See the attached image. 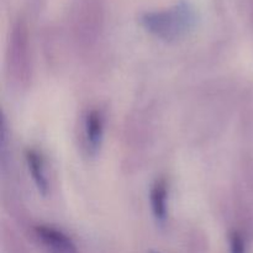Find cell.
<instances>
[{
  "mask_svg": "<svg viewBox=\"0 0 253 253\" xmlns=\"http://www.w3.org/2000/svg\"><path fill=\"white\" fill-rule=\"evenodd\" d=\"M195 21L194 9L187 1H179L167 9L147 11L141 16V25L166 41L182 37L194 26Z\"/></svg>",
  "mask_w": 253,
  "mask_h": 253,
  "instance_id": "1",
  "label": "cell"
},
{
  "mask_svg": "<svg viewBox=\"0 0 253 253\" xmlns=\"http://www.w3.org/2000/svg\"><path fill=\"white\" fill-rule=\"evenodd\" d=\"M34 231L37 241L47 253H78L73 240L57 227L37 225Z\"/></svg>",
  "mask_w": 253,
  "mask_h": 253,
  "instance_id": "2",
  "label": "cell"
},
{
  "mask_svg": "<svg viewBox=\"0 0 253 253\" xmlns=\"http://www.w3.org/2000/svg\"><path fill=\"white\" fill-rule=\"evenodd\" d=\"M71 12L77 27L93 30L103 19L104 0H71Z\"/></svg>",
  "mask_w": 253,
  "mask_h": 253,
  "instance_id": "3",
  "label": "cell"
},
{
  "mask_svg": "<svg viewBox=\"0 0 253 253\" xmlns=\"http://www.w3.org/2000/svg\"><path fill=\"white\" fill-rule=\"evenodd\" d=\"M151 209L155 216L156 221L160 225H165L168 215V188L167 182L165 179L156 180L155 184L151 188Z\"/></svg>",
  "mask_w": 253,
  "mask_h": 253,
  "instance_id": "4",
  "label": "cell"
},
{
  "mask_svg": "<svg viewBox=\"0 0 253 253\" xmlns=\"http://www.w3.org/2000/svg\"><path fill=\"white\" fill-rule=\"evenodd\" d=\"M25 160H26L27 168L31 174L32 180L37 187L39 192L43 197L48 193V180H47L46 173H44V165L42 156L34 148H27L25 151Z\"/></svg>",
  "mask_w": 253,
  "mask_h": 253,
  "instance_id": "5",
  "label": "cell"
},
{
  "mask_svg": "<svg viewBox=\"0 0 253 253\" xmlns=\"http://www.w3.org/2000/svg\"><path fill=\"white\" fill-rule=\"evenodd\" d=\"M84 132L88 146L94 152L100 148L104 136V118L99 110L89 111L84 121Z\"/></svg>",
  "mask_w": 253,
  "mask_h": 253,
  "instance_id": "6",
  "label": "cell"
},
{
  "mask_svg": "<svg viewBox=\"0 0 253 253\" xmlns=\"http://www.w3.org/2000/svg\"><path fill=\"white\" fill-rule=\"evenodd\" d=\"M230 253H246V241L244 235L235 230L230 234L229 237Z\"/></svg>",
  "mask_w": 253,
  "mask_h": 253,
  "instance_id": "7",
  "label": "cell"
},
{
  "mask_svg": "<svg viewBox=\"0 0 253 253\" xmlns=\"http://www.w3.org/2000/svg\"><path fill=\"white\" fill-rule=\"evenodd\" d=\"M150 253H160V252H156V251H151Z\"/></svg>",
  "mask_w": 253,
  "mask_h": 253,
  "instance_id": "8",
  "label": "cell"
}]
</instances>
